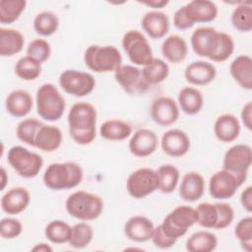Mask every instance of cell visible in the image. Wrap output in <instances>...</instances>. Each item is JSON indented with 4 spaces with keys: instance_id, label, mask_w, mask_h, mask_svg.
<instances>
[{
    "instance_id": "e0dca14e",
    "label": "cell",
    "mask_w": 252,
    "mask_h": 252,
    "mask_svg": "<svg viewBox=\"0 0 252 252\" xmlns=\"http://www.w3.org/2000/svg\"><path fill=\"white\" fill-rule=\"evenodd\" d=\"M160 146L164 154L172 158H181L185 156L191 146L190 138L181 129L173 128L163 133Z\"/></svg>"
},
{
    "instance_id": "4fadbf2b",
    "label": "cell",
    "mask_w": 252,
    "mask_h": 252,
    "mask_svg": "<svg viewBox=\"0 0 252 252\" xmlns=\"http://www.w3.org/2000/svg\"><path fill=\"white\" fill-rule=\"evenodd\" d=\"M115 81L129 94H143L151 86L145 81L141 69L135 65H121L114 72Z\"/></svg>"
},
{
    "instance_id": "484cf974",
    "label": "cell",
    "mask_w": 252,
    "mask_h": 252,
    "mask_svg": "<svg viewBox=\"0 0 252 252\" xmlns=\"http://www.w3.org/2000/svg\"><path fill=\"white\" fill-rule=\"evenodd\" d=\"M62 140V132L58 127L42 124L35 135L34 148L43 152L51 153L60 148Z\"/></svg>"
},
{
    "instance_id": "7bdbcfd3",
    "label": "cell",
    "mask_w": 252,
    "mask_h": 252,
    "mask_svg": "<svg viewBox=\"0 0 252 252\" xmlns=\"http://www.w3.org/2000/svg\"><path fill=\"white\" fill-rule=\"evenodd\" d=\"M234 235L239 240L242 249L247 252L252 251V217H244L236 223Z\"/></svg>"
},
{
    "instance_id": "3957f363",
    "label": "cell",
    "mask_w": 252,
    "mask_h": 252,
    "mask_svg": "<svg viewBox=\"0 0 252 252\" xmlns=\"http://www.w3.org/2000/svg\"><path fill=\"white\" fill-rule=\"evenodd\" d=\"M65 209L69 216L79 220H93L102 214L103 201L96 194L79 190L68 196Z\"/></svg>"
},
{
    "instance_id": "ac0fdd59",
    "label": "cell",
    "mask_w": 252,
    "mask_h": 252,
    "mask_svg": "<svg viewBox=\"0 0 252 252\" xmlns=\"http://www.w3.org/2000/svg\"><path fill=\"white\" fill-rule=\"evenodd\" d=\"M185 15L191 24L211 23L218 17L217 5L209 0H193L183 6Z\"/></svg>"
},
{
    "instance_id": "44dd1931",
    "label": "cell",
    "mask_w": 252,
    "mask_h": 252,
    "mask_svg": "<svg viewBox=\"0 0 252 252\" xmlns=\"http://www.w3.org/2000/svg\"><path fill=\"white\" fill-rule=\"evenodd\" d=\"M217 76L216 67L207 61H193L184 70L185 80L193 86H207Z\"/></svg>"
},
{
    "instance_id": "74e56055",
    "label": "cell",
    "mask_w": 252,
    "mask_h": 252,
    "mask_svg": "<svg viewBox=\"0 0 252 252\" xmlns=\"http://www.w3.org/2000/svg\"><path fill=\"white\" fill-rule=\"evenodd\" d=\"M59 28V19L51 11H42L33 19V29L39 35L50 36L57 32Z\"/></svg>"
},
{
    "instance_id": "5bb4252c",
    "label": "cell",
    "mask_w": 252,
    "mask_h": 252,
    "mask_svg": "<svg viewBox=\"0 0 252 252\" xmlns=\"http://www.w3.org/2000/svg\"><path fill=\"white\" fill-rule=\"evenodd\" d=\"M220 39V32L212 27H199L191 34L190 42L193 51L201 57L212 61Z\"/></svg>"
},
{
    "instance_id": "83f0119b",
    "label": "cell",
    "mask_w": 252,
    "mask_h": 252,
    "mask_svg": "<svg viewBox=\"0 0 252 252\" xmlns=\"http://www.w3.org/2000/svg\"><path fill=\"white\" fill-rule=\"evenodd\" d=\"M161 54L169 63H181L188 54L186 40L178 34L168 35L161 43Z\"/></svg>"
},
{
    "instance_id": "7a4b0ae2",
    "label": "cell",
    "mask_w": 252,
    "mask_h": 252,
    "mask_svg": "<svg viewBox=\"0 0 252 252\" xmlns=\"http://www.w3.org/2000/svg\"><path fill=\"white\" fill-rule=\"evenodd\" d=\"M82 166L75 161L53 162L45 169L42 181L53 191L68 190L77 187L83 180Z\"/></svg>"
},
{
    "instance_id": "11a10c76",
    "label": "cell",
    "mask_w": 252,
    "mask_h": 252,
    "mask_svg": "<svg viewBox=\"0 0 252 252\" xmlns=\"http://www.w3.org/2000/svg\"><path fill=\"white\" fill-rule=\"evenodd\" d=\"M8 181V175L6 173V170L4 167H1V187L0 190H4L6 184Z\"/></svg>"
},
{
    "instance_id": "277c9868",
    "label": "cell",
    "mask_w": 252,
    "mask_h": 252,
    "mask_svg": "<svg viewBox=\"0 0 252 252\" xmlns=\"http://www.w3.org/2000/svg\"><path fill=\"white\" fill-rule=\"evenodd\" d=\"M84 62L94 73H109L115 72L122 65V56L113 45L92 44L85 50Z\"/></svg>"
},
{
    "instance_id": "681fc988",
    "label": "cell",
    "mask_w": 252,
    "mask_h": 252,
    "mask_svg": "<svg viewBox=\"0 0 252 252\" xmlns=\"http://www.w3.org/2000/svg\"><path fill=\"white\" fill-rule=\"evenodd\" d=\"M173 25L177 30H180V31L188 30L194 26L187 19L183 6L175 11V13L173 15Z\"/></svg>"
},
{
    "instance_id": "8d00e7d4",
    "label": "cell",
    "mask_w": 252,
    "mask_h": 252,
    "mask_svg": "<svg viewBox=\"0 0 252 252\" xmlns=\"http://www.w3.org/2000/svg\"><path fill=\"white\" fill-rule=\"evenodd\" d=\"M232 27L241 32H249L252 30V6L250 3H240L230 16Z\"/></svg>"
},
{
    "instance_id": "7dc6e473",
    "label": "cell",
    "mask_w": 252,
    "mask_h": 252,
    "mask_svg": "<svg viewBox=\"0 0 252 252\" xmlns=\"http://www.w3.org/2000/svg\"><path fill=\"white\" fill-rule=\"evenodd\" d=\"M219 209V221L217 229H224L229 226L234 219V211L233 208L223 202L217 203Z\"/></svg>"
},
{
    "instance_id": "ee69618b",
    "label": "cell",
    "mask_w": 252,
    "mask_h": 252,
    "mask_svg": "<svg viewBox=\"0 0 252 252\" xmlns=\"http://www.w3.org/2000/svg\"><path fill=\"white\" fill-rule=\"evenodd\" d=\"M27 55L36 59L42 64L49 59L51 55V46L47 40L43 38H35L29 43L27 47Z\"/></svg>"
},
{
    "instance_id": "f1b7e54d",
    "label": "cell",
    "mask_w": 252,
    "mask_h": 252,
    "mask_svg": "<svg viewBox=\"0 0 252 252\" xmlns=\"http://www.w3.org/2000/svg\"><path fill=\"white\" fill-rule=\"evenodd\" d=\"M177 104L179 109L185 114L195 115L203 108L204 96L198 89L194 87H184L178 93Z\"/></svg>"
},
{
    "instance_id": "816d5d0a",
    "label": "cell",
    "mask_w": 252,
    "mask_h": 252,
    "mask_svg": "<svg viewBox=\"0 0 252 252\" xmlns=\"http://www.w3.org/2000/svg\"><path fill=\"white\" fill-rule=\"evenodd\" d=\"M240 203L242 208L248 212H252V186H247L240 195Z\"/></svg>"
},
{
    "instance_id": "bcb514c9",
    "label": "cell",
    "mask_w": 252,
    "mask_h": 252,
    "mask_svg": "<svg viewBox=\"0 0 252 252\" xmlns=\"http://www.w3.org/2000/svg\"><path fill=\"white\" fill-rule=\"evenodd\" d=\"M23 232L22 222L15 218H3L0 221V235L3 239H14Z\"/></svg>"
},
{
    "instance_id": "9c48e42d",
    "label": "cell",
    "mask_w": 252,
    "mask_h": 252,
    "mask_svg": "<svg viewBox=\"0 0 252 252\" xmlns=\"http://www.w3.org/2000/svg\"><path fill=\"white\" fill-rule=\"evenodd\" d=\"M158 189L157 170L141 167L133 171L127 178L126 190L134 199H143Z\"/></svg>"
},
{
    "instance_id": "ffe728a7",
    "label": "cell",
    "mask_w": 252,
    "mask_h": 252,
    "mask_svg": "<svg viewBox=\"0 0 252 252\" xmlns=\"http://www.w3.org/2000/svg\"><path fill=\"white\" fill-rule=\"evenodd\" d=\"M155 225L153 221L144 216H133L124 224L125 236L133 242L144 243L151 240Z\"/></svg>"
},
{
    "instance_id": "7402d4cb",
    "label": "cell",
    "mask_w": 252,
    "mask_h": 252,
    "mask_svg": "<svg viewBox=\"0 0 252 252\" xmlns=\"http://www.w3.org/2000/svg\"><path fill=\"white\" fill-rule=\"evenodd\" d=\"M141 26L144 32L154 39L162 38L169 32V20L167 15L158 10L147 12L141 20Z\"/></svg>"
},
{
    "instance_id": "7c38bea8",
    "label": "cell",
    "mask_w": 252,
    "mask_h": 252,
    "mask_svg": "<svg viewBox=\"0 0 252 252\" xmlns=\"http://www.w3.org/2000/svg\"><path fill=\"white\" fill-rule=\"evenodd\" d=\"M243 183L235 174L222 168L210 177L209 193L217 200L230 199Z\"/></svg>"
},
{
    "instance_id": "f5cc1de1",
    "label": "cell",
    "mask_w": 252,
    "mask_h": 252,
    "mask_svg": "<svg viewBox=\"0 0 252 252\" xmlns=\"http://www.w3.org/2000/svg\"><path fill=\"white\" fill-rule=\"evenodd\" d=\"M139 3L146 5L148 7L154 8L155 10H158V9L164 8L169 2L167 0H144V1H139Z\"/></svg>"
},
{
    "instance_id": "4316f807",
    "label": "cell",
    "mask_w": 252,
    "mask_h": 252,
    "mask_svg": "<svg viewBox=\"0 0 252 252\" xmlns=\"http://www.w3.org/2000/svg\"><path fill=\"white\" fill-rule=\"evenodd\" d=\"M233 80L244 90H252V59L248 55H239L229 65Z\"/></svg>"
},
{
    "instance_id": "30bf717a",
    "label": "cell",
    "mask_w": 252,
    "mask_h": 252,
    "mask_svg": "<svg viewBox=\"0 0 252 252\" xmlns=\"http://www.w3.org/2000/svg\"><path fill=\"white\" fill-rule=\"evenodd\" d=\"M59 85L66 94L76 97H83L94 91L95 80L88 72L67 69L59 76Z\"/></svg>"
},
{
    "instance_id": "8fae6325",
    "label": "cell",
    "mask_w": 252,
    "mask_h": 252,
    "mask_svg": "<svg viewBox=\"0 0 252 252\" xmlns=\"http://www.w3.org/2000/svg\"><path fill=\"white\" fill-rule=\"evenodd\" d=\"M251 162V147L246 144H237L225 152L222 159V168L235 174L242 182H245Z\"/></svg>"
},
{
    "instance_id": "836d02e7",
    "label": "cell",
    "mask_w": 252,
    "mask_h": 252,
    "mask_svg": "<svg viewBox=\"0 0 252 252\" xmlns=\"http://www.w3.org/2000/svg\"><path fill=\"white\" fill-rule=\"evenodd\" d=\"M158 176V191L164 194L172 193L179 182L180 173L176 166L172 164H162L157 169Z\"/></svg>"
},
{
    "instance_id": "e575fe53",
    "label": "cell",
    "mask_w": 252,
    "mask_h": 252,
    "mask_svg": "<svg viewBox=\"0 0 252 252\" xmlns=\"http://www.w3.org/2000/svg\"><path fill=\"white\" fill-rule=\"evenodd\" d=\"M72 233V226L61 220L49 221L44 228L46 239L54 244L69 243Z\"/></svg>"
},
{
    "instance_id": "2e32d148",
    "label": "cell",
    "mask_w": 252,
    "mask_h": 252,
    "mask_svg": "<svg viewBox=\"0 0 252 252\" xmlns=\"http://www.w3.org/2000/svg\"><path fill=\"white\" fill-rule=\"evenodd\" d=\"M158 146L157 134L148 128L137 130L130 138L128 148L130 153L137 158H146L153 155Z\"/></svg>"
},
{
    "instance_id": "603a6c76",
    "label": "cell",
    "mask_w": 252,
    "mask_h": 252,
    "mask_svg": "<svg viewBox=\"0 0 252 252\" xmlns=\"http://www.w3.org/2000/svg\"><path fill=\"white\" fill-rule=\"evenodd\" d=\"M241 125L238 118L231 113H223L218 116L214 124V134L222 143L235 141L240 134Z\"/></svg>"
},
{
    "instance_id": "9a60e30c",
    "label": "cell",
    "mask_w": 252,
    "mask_h": 252,
    "mask_svg": "<svg viewBox=\"0 0 252 252\" xmlns=\"http://www.w3.org/2000/svg\"><path fill=\"white\" fill-rule=\"evenodd\" d=\"M150 114L155 123L162 127H167L178 120L180 109L172 97L160 95L153 100L150 107Z\"/></svg>"
},
{
    "instance_id": "52a82bcc",
    "label": "cell",
    "mask_w": 252,
    "mask_h": 252,
    "mask_svg": "<svg viewBox=\"0 0 252 252\" xmlns=\"http://www.w3.org/2000/svg\"><path fill=\"white\" fill-rule=\"evenodd\" d=\"M7 160L11 167L24 178L35 177L43 165L40 155L23 146H13L8 151Z\"/></svg>"
},
{
    "instance_id": "ba28073f",
    "label": "cell",
    "mask_w": 252,
    "mask_h": 252,
    "mask_svg": "<svg viewBox=\"0 0 252 252\" xmlns=\"http://www.w3.org/2000/svg\"><path fill=\"white\" fill-rule=\"evenodd\" d=\"M121 43L129 60L136 66H145L155 58L147 37L137 30L126 32Z\"/></svg>"
},
{
    "instance_id": "c3c4849f",
    "label": "cell",
    "mask_w": 252,
    "mask_h": 252,
    "mask_svg": "<svg viewBox=\"0 0 252 252\" xmlns=\"http://www.w3.org/2000/svg\"><path fill=\"white\" fill-rule=\"evenodd\" d=\"M152 242L154 243V245L159 249H169L172 246L175 245L176 241L175 239H172L170 237H168L163 230L161 229L160 225L155 226L152 238H151Z\"/></svg>"
},
{
    "instance_id": "5b68a950",
    "label": "cell",
    "mask_w": 252,
    "mask_h": 252,
    "mask_svg": "<svg viewBox=\"0 0 252 252\" xmlns=\"http://www.w3.org/2000/svg\"><path fill=\"white\" fill-rule=\"evenodd\" d=\"M36 112L46 121L59 120L66 108L65 98L59 90L50 83L41 85L35 94Z\"/></svg>"
},
{
    "instance_id": "60d3db41",
    "label": "cell",
    "mask_w": 252,
    "mask_h": 252,
    "mask_svg": "<svg viewBox=\"0 0 252 252\" xmlns=\"http://www.w3.org/2000/svg\"><path fill=\"white\" fill-rule=\"evenodd\" d=\"M94 229L87 221H81L72 226L69 245L75 249H83L92 242Z\"/></svg>"
},
{
    "instance_id": "d590c367",
    "label": "cell",
    "mask_w": 252,
    "mask_h": 252,
    "mask_svg": "<svg viewBox=\"0 0 252 252\" xmlns=\"http://www.w3.org/2000/svg\"><path fill=\"white\" fill-rule=\"evenodd\" d=\"M15 74L24 81H33L41 74V63L31 56L21 57L15 65Z\"/></svg>"
},
{
    "instance_id": "6da1fadb",
    "label": "cell",
    "mask_w": 252,
    "mask_h": 252,
    "mask_svg": "<svg viewBox=\"0 0 252 252\" xmlns=\"http://www.w3.org/2000/svg\"><path fill=\"white\" fill-rule=\"evenodd\" d=\"M96 109L92 103L87 101L74 103L67 115L68 129L72 140L81 146L92 144L96 136Z\"/></svg>"
},
{
    "instance_id": "f6af8a7d",
    "label": "cell",
    "mask_w": 252,
    "mask_h": 252,
    "mask_svg": "<svg viewBox=\"0 0 252 252\" xmlns=\"http://www.w3.org/2000/svg\"><path fill=\"white\" fill-rule=\"evenodd\" d=\"M233 51H234V41L231 35L224 32H220L219 45L212 61L223 62L231 56Z\"/></svg>"
},
{
    "instance_id": "f35d334b",
    "label": "cell",
    "mask_w": 252,
    "mask_h": 252,
    "mask_svg": "<svg viewBox=\"0 0 252 252\" xmlns=\"http://www.w3.org/2000/svg\"><path fill=\"white\" fill-rule=\"evenodd\" d=\"M27 6L26 0H1L0 1V23L10 25L16 22Z\"/></svg>"
},
{
    "instance_id": "4dcf8cb0",
    "label": "cell",
    "mask_w": 252,
    "mask_h": 252,
    "mask_svg": "<svg viewBox=\"0 0 252 252\" xmlns=\"http://www.w3.org/2000/svg\"><path fill=\"white\" fill-rule=\"evenodd\" d=\"M99 134L108 141H124L132 135V127L124 120L109 119L100 125Z\"/></svg>"
},
{
    "instance_id": "d4e9b609",
    "label": "cell",
    "mask_w": 252,
    "mask_h": 252,
    "mask_svg": "<svg viewBox=\"0 0 252 252\" xmlns=\"http://www.w3.org/2000/svg\"><path fill=\"white\" fill-rule=\"evenodd\" d=\"M33 106V100L31 94L22 89L14 90L6 97L5 107L7 112L16 118L27 116Z\"/></svg>"
},
{
    "instance_id": "8992f818",
    "label": "cell",
    "mask_w": 252,
    "mask_h": 252,
    "mask_svg": "<svg viewBox=\"0 0 252 252\" xmlns=\"http://www.w3.org/2000/svg\"><path fill=\"white\" fill-rule=\"evenodd\" d=\"M198 215L195 208L186 205L175 207L159 224L163 232L170 238L178 240L188 229L197 223Z\"/></svg>"
},
{
    "instance_id": "ab89813d",
    "label": "cell",
    "mask_w": 252,
    "mask_h": 252,
    "mask_svg": "<svg viewBox=\"0 0 252 252\" xmlns=\"http://www.w3.org/2000/svg\"><path fill=\"white\" fill-rule=\"evenodd\" d=\"M198 220L197 223L204 228L217 229L219 221V209L217 203L203 202L196 208Z\"/></svg>"
},
{
    "instance_id": "d6986e66",
    "label": "cell",
    "mask_w": 252,
    "mask_h": 252,
    "mask_svg": "<svg viewBox=\"0 0 252 252\" xmlns=\"http://www.w3.org/2000/svg\"><path fill=\"white\" fill-rule=\"evenodd\" d=\"M30 192L24 187L17 186L9 189L2 195L0 205L4 213L15 216L23 213L30 205Z\"/></svg>"
},
{
    "instance_id": "f907efd6",
    "label": "cell",
    "mask_w": 252,
    "mask_h": 252,
    "mask_svg": "<svg viewBox=\"0 0 252 252\" xmlns=\"http://www.w3.org/2000/svg\"><path fill=\"white\" fill-rule=\"evenodd\" d=\"M241 121L247 130L252 129V102L247 101L241 109Z\"/></svg>"
},
{
    "instance_id": "1f68e13d",
    "label": "cell",
    "mask_w": 252,
    "mask_h": 252,
    "mask_svg": "<svg viewBox=\"0 0 252 252\" xmlns=\"http://www.w3.org/2000/svg\"><path fill=\"white\" fill-rule=\"evenodd\" d=\"M218 246L216 234L207 230H199L189 236L185 247L189 252H211Z\"/></svg>"
},
{
    "instance_id": "cb8c5ba5",
    "label": "cell",
    "mask_w": 252,
    "mask_h": 252,
    "mask_svg": "<svg viewBox=\"0 0 252 252\" xmlns=\"http://www.w3.org/2000/svg\"><path fill=\"white\" fill-rule=\"evenodd\" d=\"M205 179L197 171L185 173L179 185V196L186 202H195L202 198L205 193Z\"/></svg>"
},
{
    "instance_id": "f546056e",
    "label": "cell",
    "mask_w": 252,
    "mask_h": 252,
    "mask_svg": "<svg viewBox=\"0 0 252 252\" xmlns=\"http://www.w3.org/2000/svg\"><path fill=\"white\" fill-rule=\"evenodd\" d=\"M25 45V37L21 32L15 29L0 28V55L12 57L22 51Z\"/></svg>"
},
{
    "instance_id": "db71d44e",
    "label": "cell",
    "mask_w": 252,
    "mask_h": 252,
    "mask_svg": "<svg viewBox=\"0 0 252 252\" xmlns=\"http://www.w3.org/2000/svg\"><path fill=\"white\" fill-rule=\"evenodd\" d=\"M32 251H34V252H52V251H53V248H52L49 244L44 243V242H41V243L35 244V245L32 248Z\"/></svg>"
},
{
    "instance_id": "b9f144b4",
    "label": "cell",
    "mask_w": 252,
    "mask_h": 252,
    "mask_svg": "<svg viewBox=\"0 0 252 252\" xmlns=\"http://www.w3.org/2000/svg\"><path fill=\"white\" fill-rule=\"evenodd\" d=\"M43 123L36 119V118H27L22 120L16 129V135L17 138L32 147H34V139H35V135L39 129V127L42 125Z\"/></svg>"
},
{
    "instance_id": "d6a6232c",
    "label": "cell",
    "mask_w": 252,
    "mask_h": 252,
    "mask_svg": "<svg viewBox=\"0 0 252 252\" xmlns=\"http://www.w3.org/2000/svg\"><path fill=\"white\" fill-rule=\"evenodd\" d=\"M142 75L145 81L152 87L165 81L169 75L168 64L160 58H154L149 64L143 66Z\"/></svg>"
}]
</instances>
